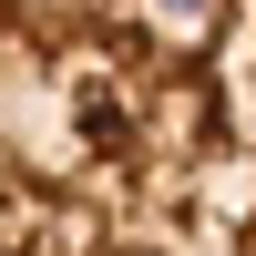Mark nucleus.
Wrapping results in <instances>:
<instances>
[{
  "label": "nucleus",
  "instance_id": "1",
  "mask_svg": "<svg viewBox=\"0 0 256 256\" xmlns=\"http://www.w3.org/2000/svg\"><path fill=\"white\" fill-rule=\"evenodd\" d=\"M0 256H256V0H0Z\"/></svg>",
  "mask_w": 256,
  "mask_h": 256
}]
</instances>
